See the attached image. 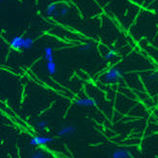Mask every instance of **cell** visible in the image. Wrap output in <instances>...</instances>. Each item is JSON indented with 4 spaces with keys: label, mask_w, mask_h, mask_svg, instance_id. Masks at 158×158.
Instances as JSON below:
<instances>
[{
    "label": "cell",
    "mask_w": 158,
    "mask_h": 158,
    "mask_svg": "<svg viewBox=\"0 0 158 158\" xmlns=\"http://www.w3.org/2000/svg\"><path fill=\"white\" fill-rule=\"evenodd\" d=\"M70 10L69 8L67 7H62L61 9L58 10V17H64V16H67L68 13H69Z\"/></svg>",
    "instance_id": "5bb4252c"
},
{
    "label": "cell",
    "mask_w": 158,
    "mask_h": 158,
    "mask_svg": "<svg viewBox=\"0 0 158 158\" xmlns=\"http://www.w3.org/2000/svg\"><path fill=\"white\" fill-rule=\"evenodd\" d=\"M46 13L49 16L52 17H58V8H57L56 3H50L46 7Z\"/></svg>",
    "instance_id": "52a82bcc"
},
{
    "label": "cell",
    "mask_w": 158,
    "mask_h": 158,
    "mask_svg": "<svg viewBox=\"0 0 158 158\" xmlns=\"http://www.w3.org/2000/svg\"><path fill=\"white\" fill-rule=\"evenodd\" d=\"M43 52H44L46 63L54 62V59H53V49H52V48H51V47H45L44 49H43Z\"/></svg>",
    "instance_id": "ba28073f"
},
{
    "label": "cell",
    "mask_w": 158,
    "mask_h": 158,
    "mask_svg": "<svg viewBox=\"0 0 158 158\" xmlns=\"http://www.w3.org/2000/svg\"><path fill=\"white\" fill-rule=\"evenodd\" d=\"M77 129L74 125H68L62 127L57 133V136L58 137H67L70 135H73L76 133Z\"/></svg>",
    "instance_id": "277c9868"
},
{
    "label": "cell",
    "mask_w": 158,
    "mask_h": 158,
    "mask_svg": "<svg viewBox=\"0 0 158 158\" xmlns=\"http://www.w3.org/2000/svg\"><path fill=\"white\" fill-rule=\"evenodd\" d=\"M54 138L52 136H45V135H35L31 138L30 145L31 146H44L48 145L50 143L53 142Z\"/></svg>",
    "instance_id": "7a4b0ae2"
},
{
    "label": "cell",
    "mask_w": 158,
    "mask_h": 158,
    "mask_svg": "<svg viewBox=\"0 0 158 158\" xmlns=\"http://www.w3.org/2000/svg\"><path fill=\"white\" fill-rule=\"evenodd\" d=\"M74 103L80 107H95L97 105V100L93 98H81L75 99Z\"/></svg>",
    "instance_id": "3957f363"
},
{
    "label": "cell",
    "mask_w": 158,
    "mask_h": 158,
    "mask_svg": "<svg viewBox=\"0 0 158 158\" xmlns=\"http://www.w3.org/2000/svg\"><path fill=\"white\" fill-rule=\"evenodd\" d=\"M92 47H93L92 43H85V44L80 45L77 48V49H78L79 52H87V51H89V50L92 49Z\"/></svg>",
    "instance_id": "8fae6325"
},
{
    "label": "cell",
    "mask_w": 158,
    "mask_h": 158,
    "mask_svg": "<svg viewBox=\"0 0 158 158\" xmlns=\"http://www.w3.org/2000/svg\"><path fill=\"white\" fill-rule=\"evenodd\" d=\"M34 41L33 38L31 37H26L25 41H24V46H23V49H31L34 47Z\"/></svg>",
    "instance_id": "30bf717a"
},
{
    "label": "cell",
    "mask_w": 158,
    "mask_h": 158,
    "mask_svg": "<svg viewBox=\"0 0 158 158\" xmlns=\"http://www.w3.org/2000/svg\"><path fill=\"white\" fill-rule=\"evenodd\" d=\"M46 69L50 75H54L57 72V66L54 62L46 63Z\"/></svg>",
    "instance_id": "9c48e42d"
},
{
    "label": "cell",
    "mask_w": 158,
    "mask_h": 158,
    "mask_svg": "<svg viewBox=\"0 0 158 158\" xmlns=\"http://www.w3.org/2000/svg\"><path fill=\"white\" fill-rule=\"evenodd\" d=\"M36 126L40 129L41 131H43V130H45V129L47 128L48 121L47 120H39V121L36 122Z\"/></svg>",
    "instance_id": "9a60e30c"
},
{
    "label": "cell",
    "mask_w": 158,
    "mask_h": 158,
    "mask_svg": "<svg viewBox=\"0 0 158 158\" xmlns=\"http://www.w3.org/2000/svg\"><path fill=\"white\" fill-rule=\"evenodd\" d=\"M0 2H1V1H0Z\"/></svg>",
    "instance_id": "2e32d148"
},
{
    "label": "cell",
    "mask_w": 158,
    "mask_h": 158,
    "mask_svg": "<svg viewBox=\"0 0 158 158\" xmlns=\"http://www.w3.org/2000/svg\"><path fill=\"white\" fill-rule=\"evenodd\" d=\"M24 41L25 38L22 36H14L10 42V47L14 50H21L23 49Z\"/></svg>",
    "instance_id": "8992f818"
},
{
    "label": "cell",
    "mask_w": 158,
    "mask_h": 158,
    "mask_svg": "<svg viewBox=\"0 0 158 158\" xmlns=\"http://www.w3.org/2000/svg\"><path fill=\"white\" fill-rule=\"evenodd\" d=\"M116 56V51L114 49H110L107 51V53L104 55V59L106 61H111V59H113L114 57Z\"/></svg>",
    "instance_id": "7c38bea8"
},
{
    "label": "cell",
    "mask_w": 158,
    "mask_h": 158,
    "mask_svg": "<svg viewBox=\"0 0 158 158\" xmlns=\"http://www.w3.org/2000/svg\"><path fill=\"white\" fill-rule=\"evenodd\" d=\"M29 158H48V156H47V154L44 152L38 151V152H33Z\"/></svg>",
    "instance_id": "4fadbf2b"
},
{
    "label": "cell",
    "mask_w": 158,
    "mask_h": 158,
    "mask_svg": "<svg viewBox=\"0 0 158 158\" xmlns=\"http://www.w3.org/2000/svg\"><path fill=\"white\" fill-rule=\"evenodd\" d=\"M122 78V70L117 66L110 67L104 74V80L108 84L118 82Z\"/></svg>",
    "instance_id": "6da1fadb"
},
{
    "label": "cell",
    "mask_w": 158,
    "mask_h": 158,
    "mask_svg": "<svg viewBox=\"0 0 158 158\" xmlns=\"http://www.w3.org/2000/svg\"><path fill=\"white\" fill-rule=\"evenodd\" d=\"M111 158H133L132 152L127 149H115L111 155Z\"/></svg>",
    "instance_id": "5b68a950"
}]
</instances>
